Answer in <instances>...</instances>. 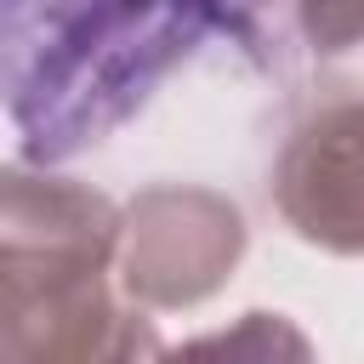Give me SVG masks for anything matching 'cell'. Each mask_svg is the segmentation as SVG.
Masks as SVG:
<instances>
[{
  "label": "cell",
  "instance_id": "4",
  "mask_svg": "<svg viewBox=\"0 0 364 364\" xmlns=\"http://www.w3.org/2000/svg\"><path fill=\"white\" fill-rule=\"evenodd\" d=\"M273 205L301 245L364 256V97L296 119L273 165Z\"/></svg>",
  "mask_w": 364,
  "mask_h": 364
},
{
  "label": "cell",
  "instance_id": "2",
  "mask_svg": "<svg viewBox=\"0 0 364 364\" xmlns=\"http://www.w3.org/2000/svg\"><path fill=\"white\" fill-rule=\"evenodd\" d=\"M125 210L23 159L0 171V364H154V324L114 301Z\"/></svg>",
  "mask_w": 364,
  "mask_h": 364
},
{
  "label": "cell",
  "instance_id": "3",
  "mask_svg": "<svg viewBox=\"0 0 364 364\" xmlns=\"http://www.w3.org/2000/svg\"><path fill=\"white\" fill-rule=\"evenodd\" d=\"M245 210L199 182H154L125 205L119 228V290L136 307L182 313L210 301L245 262Z\"/></svg>",
  "mask_w": 364,
  "mask_h": 364
},
{
  "label": "cell",
  "instance_id": "1",
  "mask_svg": "<svg viewBox=\"0 0 364 364\" xmlns=\"http://www.w3.org/2000/svg\"><path fill=\"white\" fill-rule=\"evenodd\" d=\"M216 6H131V0H17L0 11V91L23 165L46 171L108 131L176 74L216 28H233Z\"/></svg>",
  "mask_w": 364,
  "mask_h": 364
},
{
  "label": "cell",
  "instance_id": "5",
  "mask_svg": "<svg viewBox=\"0 0 364 364\" xmlns=\"http://www.w3.org/2000/svg\"><path fill=\"white\" fill-rule=\"evenodd\" d=\"M154 364H318L313 336L273 307H250L222 330L188 336L182 347H165Z\"/></svg>",
  "mask_w": 364,
  "mask_h": 364
}]
</instances>
